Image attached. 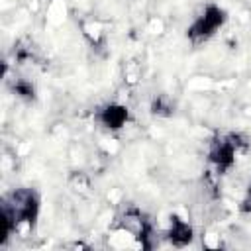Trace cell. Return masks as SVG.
<instances>
[{
    "label": "cell",
    "instance_id": "6da1fadb",
    "mask_svg": "<svg viewBox=\"0 0 251 251\" xmlns=\"http://www.w3.org/2000/svg\"><path fill=\"white\" fill-rule=\"evenodd\" d=\"M226 20H227V14L224 8H220L218 4H206L204 10L188 25L186 37L190 39L192 45H200V43L208 41L218 29H222Z\"/></svg>",
    "mask_w": 251,
    "mask_h": 251
},
{
    "label": "cell",
    "instance_id": "7a4b0ae2",
    "mask_svg": "<svg viewBox=\"0 0 251 251\" xmlns=\"http://www.w3.org/2000/svg\"><path fill=\"white\" fill-rule=\"evenodd\" d=\"M235 155L237 149L229 135H220L210 141L208 145V161L216 167L218 173H226L235 165Z\"/></svg>",
    "mask_w": 251,
    "mask_h": 251
},
{
    "label": "cell",
    "instance_id": "3957f363",
    "mask_svg": "<svg viewBox=\"0 0 251 251\" xmlns=\"http://www.w3.org/2000/svg\"><path fill=\"white\" fill-rule=\"evenodd\" d=\"M96 120L110 131H120L127 126V120H129V112H127V106L122 104V102H110L106 104L102 110H98L96 114Z\"/></svg>",
    "mask_w": 251,
    "mask_h": 251
},
{
    "label": "cell",
    "instance_id": "277c9868",
    "mask_svg": "<svg viewBox=\"0 0 251 251\" xmlns=\"http://www.w3.org/2000/svg\"><path fill=\"white\" fill-rule=\"evenodd\" d=\"M167 237H169L171 245H175V247H186L192 241V237H194V229H192V226H190L188 220L173 214L171 220H169Z\"/></svg>",
    "mask_w": 251,
    "mask_h": 251
},
{
    "label": "cell",
    "instance_id": "5b68a950",
    "mask_svg": "<svg viewBox=\"0 0 251 251\" xmlns=\"http://www.w3.org/2000/svg\"><path fill=\"white\" fill-rule=\"evenodd\" d=\"M80 31L84 39L90 43L92 49H102L106 43V31L104 25L98 20H82L80 22Z\"/></svg>",
    "mask_w": 251,
    "mask_h": 251
},
{
    "label": "cell",
    "instance_id": "8992f818",
    "mask_svg": "<svg viewBox=\"0 0 251 251\" xmlns=\"http://www.w3.org/2000/svg\"><path fill=\"white\" fill-rule=\"evenodd\" d=\"M151 114L157 118H171L175 114V102L167 94H157L151 100Z\"/></svg>",
    "mask_w": 251,
    "mask_h": 251
},
{
    "label": "cell",
    "instance_id": "52a82bcc",
    "mask_svg": "<svg viewBox=\"0 0 251 251\" xmlns=\"http://www.w3.org/2000/svg\"><path fill=\"white\" fill-rule=\"evenodd\" d=\"M12 90H14L20 98H24V100H33V98H35V88H33V84H31L29 80H25V78H14Z\"/></svg>",
    "mask_w": 251,
    "mask_h": 251
},
{
    "label": "cell",
    "instance_id": "ba28073f",
    "mask_svg": "<svg viewBox=\"0 0 251 251\" xmlns=\"http://www.w3.org/2000/svg\"><path fill=\"white\" fill-rule=\"evenodd\" d=\"M69 184H71L73 190L84 194V192H88V188H90V178H88L82 171H75V173H71V176H69Z\"/></svg>",
    "mask_w": 251,
    "mask_h": 251
},
{
    "label": "cell",
    "instance_id": "9c48e42d",
    "mask_svg": "<svg viewBox=\"0 0 251 251\" xmlns=\"http://www.w3.org/2000/svg\"><path fill=\"white\" fill-rule=\"evenodd\" d=\"M139 78H141V71H139V67L129 65V67L126 69V73H124V80H126V84L133 86V84H135Z\"/></svg>",
    "mask_w": 251,
    "mask_h": 251
}]
</instances>
